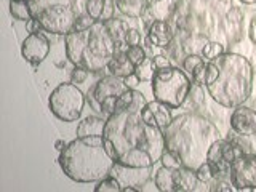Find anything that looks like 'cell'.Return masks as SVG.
I'll return each mask as SVG.
<instances>
[{"mask_svg":"<svg viewBox=\"0 0 256 192\" xmlns=\"http://www.w3.org/2000/svg\"><path fill=\"white\" fill-rule=\"evenodd\" d=\"M144 106L136 104L106 118L104 148L117 164L146 168L160 162L165 150L164 130L144 122L141 117Z\"/></svg>","mask_w":256,"mask_h":192,"instance_id":"cell-1","label":"cell"},{"mask_svg":"<svg viewBox=\"0 0 256 192\" xmlns=\"http://www.w3.org/2000/svg\"><path fill=\"white\" fill-rule=\"evenodd\" d=\"M253 80V66L244 54L224 52L206 64V92L214 102L226 109H234L248 101Z\"/></svg>","mask_w":256,"mask_h":192,"instance_id":"cell-2","label":"cell"},{"mask_svg":"<svg viewBox=\"0 0 256 192\" xmlns=\"http://www.w3.org/2000/svg\"><path fill=\"white\" fill-rule=\"evenodd\" d=\"M165 149L176 154L184 166L196 168L206 162L212 144L221 138L213 122L196 112H184L173 117L165 130Z\"/></svg>","mask_w":256,"mask_h":192,"instance_id":"cell-3","label":"cell"},{"mask_svg":"<svg viewBox=\"0 0 256 192\" xmlns=\"http://www.w3.org/2000/svg\"><path fill=\"white\" fill-rule=\"evenodd\" d=\"M58 164L69 180L86 184L109 176L116 160L108 154L102 136H77L60 150Z\"/></svg>","mask_w":256,"mask_h":192,"instance_id":"cell-4","label":"cell"},{"mask_svg":"<svg viewBox=\"0 0 256 192\" xmlns=\"http://www.w3.org/2000/svg\"><path fill=\"white\" fill-rule=\"evenodd\" d=\"M117 50L106 24L96 21L85 30H70L66 36V58L74 66H84L93 74L108 68Z\"/></svg>","mask_w":256,"mask_h":192,"instance_id":"cell-5","label":"cell"},{"mask_svg":"<svg viewBox=\"0 0 256 192\" xmlns=\"http://www.w3.org/2000/svg\"><path fill=\"white\" fill-rule=\"evenodd\" d=\"M192 84L194 82L188 72L176 66L157 69L154 78L150 80L154 100L166 104L172 109H180L188 101Z\"/></svg>","mask_w":256,"mask_h":192,"instance_id":"cell-6","label":"cell"},{"mask_svg":"<svg viewBox=\"0 0 256 192\" xmlns=\"http://www.w3.org/2000/svg\"><path fill=\"white\" fill-rule=\"evenodd\" d=\"M86 102V94L74 82H62L48 96V108L61 122H77Z\"/></svg>","mask_w":256,"mask_h":192,"instance_id":"cell-7","label":"cell"},{"mask_svg":"<svg viewBox=\"0 0 256 192\" xmlns=\"http://www.w3.org/2000/svg\"><path fill=\"white\" fill-rule=\"evenodd\" d=\"M32 12H34V18H37L42 24L44 32L66 37L76 28L77 13L70 5L48 4L38 6L37 2H32Z\"/></svg>","mask_w":256,"mask_h":192,"instance_id":"cell-8","label":"cell"},{"mask_svg":"<svg viewBox=\"0 0 256 192\" xmlns=\"http://www.w3.org/2000/svg\"><path fill=\"white\" fill-rule=\"evenodd\" d=\"M128 88L130 86L126 85L125 78L109 74L106 77L100 78L98 82L92 86V90H93L96 101L100 102L102 114L112 116V114H116L117 100L120 98V94H124L128 90Z\"/></svg>","mask_w":256,"mask_h":192,"instance_id":"cell-9","label":"cell"},{"mask_svg":"<svg viewBox=\"0 0 256 192\" xmlns=\"http://www.w3.org/2000/svg\"><path fill=\"white\" fill-rule=\"evenodd\" d=\"M242 154H245V152L236 142H232L228 138H220L212 144L206 156V162L213 166L216 178H221V176H229V168L232 162Z\"/></svg>","mask_w":256,"mask_h":192,"instance_id":"cell-10","label":"cell"},{"mask_svg":"<svg viewBox=\"0 0 256 192\" xmlns=\"http://www.w3.org/2000/svg\"><path fill=\"white\" fill-rule=\"evenodd\" d=\"M229 180L236 190H256V154L238 156L229 168Z\"/></svg>","mask_w":256,"mask_h":192,"instance_id":"cell-11","label":"cell"},{"mask_svg":"<svg viewBox=\"0 0 256 192\" xmlns=\"http://www.w3.org/2000/svg\"><path fill=\"white\" fill-rule=\"evenodd\" d=\"M44 32V30H42ZM42 32H36V34H29L21 44V54L22 58L32 66H37L50 53V40Z\"/></svg>","mask_w":256,"mask_h":192,"instance_id":"cell-12","label":"cell"},{"mask_svg":"<svg viewBox=\"0 0 256 192\" xmlns=\"http://www.w3.org/2000/svg\"><path fill=\"white\" fill-rule=\"evenodd\" d=\"M152 168L154 166H146V168H136V166H126L122 164H114L110 170V174L116 176L124 186H133L141 189L152 178Z\"/></svg>","mask_w":256,"mask_h":192,"instance_id":"cell-13","label":"cell"},{"mask_svg":"<svg viewBox=\"0 0 256 192\" xmlns=\"http://www.w3.org/2000/svg\"><path fill=\"white\" fill-rule=\"evenodd\" d=\"M174 40V30L172 28V24L168 21H154L152 20L150 24L148 26L146 30V38H144V44L149 50H154V48H168Z\"/></svg>","mask_w":256,"mask_h":192,"instance_id":"cell-14","label":"cell"},{"mask_svg":"<svg viewBox=\"0 0 256 192\" xmlns=\"http://www.w3.org/2000/svg\"><path fill=\"white\" fill-rule=\"evenodd\" d=\"M230 130L244 136L256 134V109L248 108L245 104L234 108L229 118Z\"/></svg>","mask_w":256,"mask_h":192,"instance_id":"cell-15","label":"cell"},{"mask_svg":"<svg viewBox=\"0 0 256 192\" xmlns=\"http://www.w3.org/2000/svg\"><path fill=\"white\" fill-rule=\"evenodd\" d=\"M141 117L144 118L146 124L156 126V128H160V130H165L173 120L172 108L157 101V100L146 102V106L141 109Z\"/></svg>","mask_w":256,"mask_h":192,"instance_id":"cell-16","label":"cell"},{"mask_svg":"<svg viewBox=\"0 0 256 192\" xmlns=\"http://www.w3.org/2000/svg\"><path fill=\"white\" fill-rule=\"evenodd\" d=\"M173 176H174V188L176 192H194L198 190V184L200 180L197 176V172L194 168L189 166H180L173 170Z\"/></svg>","mask_w":256,"mask_h":192,"instance_id":"cell-17","label":"cell"},{"mask_svg":"<svg viewBox=\"0 0 256 192\" xmlns=\"http://www.w3.org/2000/svg\"><path fill=\"white\" fill-rule=\"evenodd\" d=\"M176 10H178V0H149L148 14L154 21H170Z\"/></svg>","mask_w":256,"mask_h":192,"instance_id":"cell-18","label":"cell"},{"mask_svg":"<svg viewBox=\"0 0 256 192\" xmlns=\"http://www.w3.org/2000/svg\"><path fill=\"white\" fill-rule=\"evenodd\" d=\"M108 69L112 76H117L120 78H126L134 74V64L128 60L125 50H116L110 62L108 64Z\"/></svg>","mask_w":256,"mask_h":192,"instance_id":"cell-19","label":"cell"},{"mask_svg":"<svg viewBox=\"0 0 256 192\" xmlns=\"http://www.w3.org/2000/svg\"><path fill=\"white\" fill-rule=\"evenodd\" d=\"M104 126H106V120L104 118L98 116H88L78 122L76 134L78 138H85V136H102Z\"/></svg>","mask_w":256,"mask_h":192,"instance_id":"cell-20","label":"cell"},{"mask_svg":"<svg viewBox=\"0 0 256 192\" xmlns=\"http://www.w3.org/2000/svg\"><path fill=\"white\" fill-rule=\"evenodd\" d=\"M149 0H116V6L120 14L130 20H140L148 13Z\"/></svg>","mask_w":256,"mask_h":192,"instance_id":"cell-21","label":"cell"},{"mask_svg":"<svg viewBox=\"0 0 256 192\" xmlns=\"http://www.w3.org/2000/svg\"><path fill=\"white\" fill-rule=\"evenodd\" d=\"M174 168H168V166H160L154 174V184L156 189L160 192H176L174 188V176H173Z\"/></svg>","mask_w":256,"mask_h":192,"instance_id":"cell-22","label":"cell"},{"mask_svg":"<svg viewBox=\"0 0 256 192\" xmlns=\"http://www.w3.org/2000/svg\"><path fill=\"white\" fill-rule=\"evenodd\" d=\"M10 14L16 21L28 22L30 18H34L32 4L28 0H10Z\"/></svg>","mask_w":256,"mask_h":192,"instance_id":"cell-23","label":"cell"},{"mask_svg":"<svg viewBox=\"0 0 256 192\" xmlns=\"http://www.w3.org/2000/svg\"><path fill=\"white\" fill-rule=\"evenodd\" d=\"M156 64H154V60L152 58H144L140 64H136L134 66V76L136 78L140 80V82H150L152 78H154V74H156Z\"/></svg>","mask_w":256,"mask_h":192,"instance_id":"cell-24","label":"cell"},{"mask_svg":"<svg viewBox=\"0 0 256 192\" xmlns=\"http://www.w3.org/2000/svg\"><path fill=\"white\" fill-rule=\"evenodd\" d=\"M104 24H106L108 30L110 32L112 38L116 40V44L125 42V34H126V30L130 29V26H128L126 21L118 20V18H110V20H108Z\"/></svg>","mask_w":256,"mask_h":192,"instance_id":"cell-25","label":"cell"},{"mask_svg":"<svg viewBox=\"0 0 256 192\" xmlns=\"http://www.w3.org/2000/svg\"><path fill=\"white\" fill-rule=\"evenodd\" d=\"M206 42H208V38L205 36H202V34H192V36H188L186 38L182 40L181 46H182L184 54H190V53L200 54Z\"/></svg>","mask_w":256,"mask_h":192,"instance_id":"cell-26","label":"cell"},{"mask_svg":"<svg viewBox=\"0 0 256 192\" xmlns=\"http://www.w3.org/2000/svg\"><path fill=\"white\" fill-rule=\"evenodd\" d=\"M94 192H122V184H120V181L116 176L109 174L96 182Z\"/></svg>","mask_w":256,"mask_h":192,"instance_id":"cell-27","label":"cell"},{"mask_svg":"<svg viewBox=\"0 0 256 192\" xmlns=\"http://www.w3.org/2000/svg\"><path fill=\"white\" fill-rule=\"evenodd\" d=\"M206 60L204 58L202 54H197V53H190V54H186L182 60V69L188 72L189 76H192L194 72L202 66V64H205Z\"/></svg>","mask_w":256,"mask_h":192,"instance_id":"cell-28","label":"cell"},{"mask_svg":"<svg viewBox=\"0 0 256 192\" xmlns=\"http://www.w3.org/2000/svg\"><path fill=\"white\" fill-rule=\"evenodd\" d=\"M104 6H106V0H85V13L96 21L101 20Z\"/></svg>","mask_w":256,"mask_h":192,"instance_id":"cell-29","label":"cell"},{"mask_svg":"<svg viewBox=\"0 0 256 192\" xmlns=\"http://www.w3.org/2000/svg\"><path fill=\"white\" fill-rule=\"evenodd\" d=\"M222 53H224V46L220 42H210V40H208L200 54H202L206 61H212L214 58H218V56Z\"/></svg>","mask_w":256,"mask_h":192,"instance_id":"cell-30","label":"cell"},{"mask_svg":"<svg viewBox=\"0 0 256 192\" xmlns=\"http://www.w3.org/2000/svg\"><path fill=\"white\" fill-rule=\"evenodd\" d=\"M196 172H197V176H198L200 182H204V184L212 182L216 178V173L213 170V166L208 164V162H204L200 166H197Z\"/></svg>","mask_w":256,"mask_h":192,"instance_id":"cell-31","label":"cell"},{"mask_svg":"<svg viewBox=\"0 0 256 192\" xmlns=\"http://www.w3.org/2000/svg\"><path fill=\"white\" fill-rule=\"evenodd\" d=\"M128 60H130L134 66L136 64H140L144 58H146V50H144V46L141 45H133V46H128L125 50Z\"/></svg>","mask_w":256,"mask_h":192,"instance_id":"cell-32","label":"cell"},{"mask_svg":"<svg viewBox=\"0 0 256 192\" xmlns=\"http://www.w3.org/2000/svg\"><path fill=\"white\" fill-rule=\"evenodd\" d=\"M160 164H162L164 166H168V168H180L182 166V162H181V158L173 154L172 150H164V154L162 157H160Z\"/></svg>","mask_w":256,"mask_h":192,"instance_id":"cell-33","label":"cell"},{"mask_svg":"<svg viewBox=\"0 0 256 192\" xmlns=\"http://www.w3.org/2000/svg\"><path fill=\"white\" fill-rule=\"evenodd\" d=\"M88 74H90V70H88L84 66H74V69H72L70 72V82L74 84H84L85 80L88 78Z\"/></svg>","mask_w":256,"mask_h":192,"instance_id":"cell-34","label":"cell"},{"mask_svg":"<svg viewBox=\"0 0 256 192\" xmlns=\"http://www.w3.org/2000/svg\"><path fill=\"white\" fill-rule=\"evenodd\" d=\"M96 22V20H93L90 14H86V13H82V14H78L77 16V20H76V30H85L88 28H92L93 24Z\"/></svg>","mask_w":256,"mask_h":192,"instance_id":"cell-35","label":"cell"},{"mask_svg":"<svg viewBox=\"0 0 256 192\" xmlns=\"http://www.w3.org/2000/svg\"><path fill=\"white\" fill-rule=\"evenodd\" d=\"M125 44L128 46L141 45V32L136 28H130V29L126 30V34H125Z\"/></svg>","mask_w":256,"mask_h":192,"instance_id":"cell-36","label":"cell"},{"mask_svg":"<svg viewBox=\"0 0 256 192\" xmlns=\"http://www.w3.org/2000/svg\"><path fill=\"white\" fill-rule=\"evenodd\" d=\"M116 0H106V6H104V12H102V16L101 20L102 22H106L108 20L114 18V12H116Z\"/></svg>","mask_w":256,"mask_h":192,"instance_id":"cell-37","label":"cell"},{"mask_svg":"<svg viewBox=\"0 0 256 192\" xmlns=\"http://www.w3.org/2000/svg\"><path fill=\"white\" fill-rule=\"evenodd\" d=\"M228 20L230 22H234V24H240V22H242V20H244L242 10H240L238 6H232L230 10L228 12Z\"/></svg>","mask_w":256,"mask_h":192,"instance_id":"cell-38","label":"cell"},{"mask_svg":"<svg viewBox=\"0 0 256 192\" xmlns=\"http://www.w3.org/2000/svg\"><path fill=\"white\" fill-rule=\"evenodd\" d=\"M152 60H154V64H156L157 69H164V68L172 66V61L166 54H154L152 56Z\"/></svg>","mask_w":256,"mask_h":192,"instance_id":"cell-39","label":"cell"},{"mask_svg":"<svg viewBox=\"0 0 256 192\" xmlns=\"http://www.w3.org/2000/svg\"><path fill=\"white\" fill-rule=\"evenodd\" d=\"M26 30L29 32V34H36V32H42L44 28H42V24H40V21L37 18H30L26 22Z\"/></svg>","mask_w":256,"mask_h":192,"instance_id":"cell-40","label":"cell"},{"mask_svg":"<svg viewBox=\"0 0 256 192\" xmlns=\"http://www.w3.org/2000/svg\"><path fill=\"white\" fill-rule=\"evenodd\" d=\"M86 102L90 104V108L93 109V110H96V112H102L101 110V106H100V102L96 101V98H94V94H93V90L90 88L88 90V93H86Z\"/></svg>","mask_w":256,"mask_h":192,"instance_id":"cell-41","label":"cell"},{"mask_svg":"<svg viewBox=\"0 0 256 192\" xmlns=\"http://www.w3.org/2000/svg\"><path fill=\"white\" fill-rule=\"evenodd\" d=\"M69 5L74 8V12L78 14L85 13V0H69Z\"/></svg>","mask_w":256,"mask_h":192,"instance_id":"cell-42","label":"cell"},{"mask_svg":"<svg viewBox=\"0 0 256 192\" xmlns=\"http://www.w3.org/2000/svg\"><path fill=\"white\" fill-rule=\"evenodd\" d=\"M248 37H250V40L256 45V14L252 18L250 26H248Z\"/></svg>","mask_w":256,"mask_h":192,"instance_id":"cell-43","label":"cell"},{"mask_svg":"<svg viewBox=\"0 0 256 192\" xmlns=\"http://www.w3.org/2000/svg\"><path fill=\"white\" fill-rule=\"evenodd\" d=\"M125 82H126V85L130 86V88H134L138 84H141L140 80L136 78V76H134V74H133V76H130V77H126V78H125Z\"/></svg>","mask_w":256,"mask_h":192,"instance_id":"cell-44","label":"cell"},{"mask_svg":"<svg viewBox=\"0 0 256 192\" xmlns=\"http://www.w3.org/2000/svg\"><path fill=\"white\" fill-rule=\"evenodd\" d=\"M54 148L58 149V150H62L64 148H66V142H64L62 140H58V141L54 142Z\"/></svg>","mask_w":256,"mask_h":192,"instance_id":"cell-45","label":"cell"},{"mask_svg":"<svg viewBox=\"0 0 256 192\" xmlns=\"http://www.w3.org/2000/svg\"><path fill=\"white\" fill-rule=\"evenodd\" d=\"M141 189L138 188H133V186H124L122 188V192H140Z\"/></svg>","mask_w":256,"mask_h":192,"instance_id":"cell-46","label":"cell"},{"mask_svg":"<svg viewBox=\"0 0 256 192\" xmlns=\"http://www.w3.org/2000/svg\"><path fill=\"white\" fill-rule=\"evenodd\" d=\"M240 4H244V5H254L256 4V0H238Z\"/></svg>","mask_w":256,"mask_h":192,"instance_id":"cell-47","label":"cell"},{"mask_svg":"<svg viewBox=\"0 0 256 192\" xmlns=\"http://www.w3.org/2000/svg\"><path fill=\"white\" fill-rule=\"evenodd\" d=\"M28 2H30V4H32V2H38V0H28Z\"/></svg>","mask_w":256,"mask_h":192,"instance_id":"cell-48","label":"cell"}]
</instances>
